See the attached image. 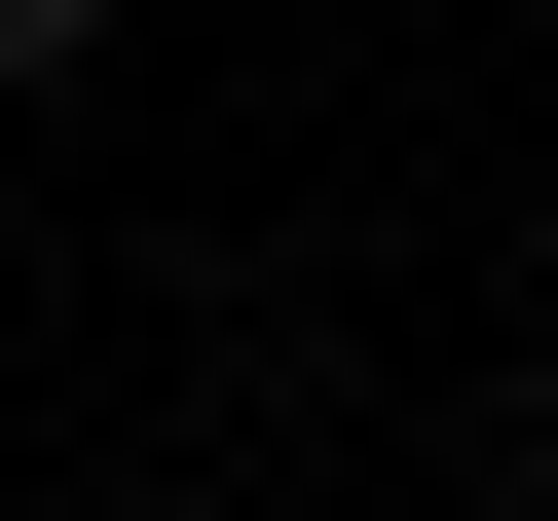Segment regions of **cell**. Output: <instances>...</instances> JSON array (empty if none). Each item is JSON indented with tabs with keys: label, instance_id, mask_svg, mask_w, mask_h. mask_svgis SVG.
<instances>
[{
	"label": "cell",
	"instance_id": "cell-1",
	"mask_svg": "<svg viewBox=\"0 0 558 521\" xmlns=\"http://www.w3.org/2000/svg\"><path fill=\"white\" fill-rule=\"evenodd\" d=\"M75 75H112V0H0V112H75Z\"/></svg>",
	"mask_w": 558,
	"mask_h": 521
},
{
	"label": "cell",
	"instance_id": "cell-2",
	"mask_svg": "<svg viewBox=\"0 0 558 521\" xmlns=\"http://www.w3.org/2000/svg\"><path fill=\"white\" fill-rule=\"evenodd\" d=\"M521 521H558V373H521Z\"/></svg>",
	"mask_w": 558,
	"mask_h": 521
}]
</instances>
